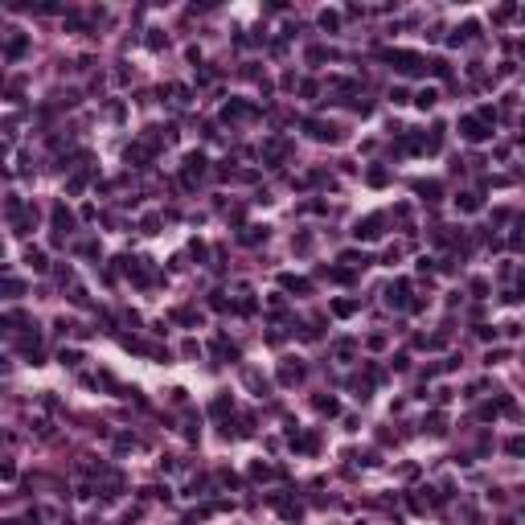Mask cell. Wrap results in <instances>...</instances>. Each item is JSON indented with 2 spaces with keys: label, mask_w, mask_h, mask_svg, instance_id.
I'll list each match as a JSON object with an SVG mask.
<instances>
[{
  "label": "cell",
  "mask_w": 525,
  "mask_h": 525,
  "mask_svg": "<svg viewBox=\"0 0 525 525\" xmlns=\"http://www.w3.org/2000/svg\"><path fill=\"white\" fill-rule=\"evenodd\" d=\"M464 128H468V131H464L468 140H484V135H488V131L480 128V119H464Z\"/></svg>",
  "instance_id": "obj_1"
},
{
  "label": "cell",
  "mask_w": 525,
  "mask_h": 525,
  "mask_svg": "<svg viewBox=\"0 0 525 525\" xmlns=\"http://www.w3.org/2000/svg\"><path fill=\"white\" fill-rule=\"evenodd\" d=\"M509 451H513V455H525V439H513V443H509Z\"/></svg>",
  "instance_id": "obj_2"
}]
</instances>
